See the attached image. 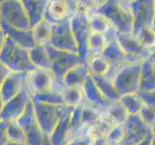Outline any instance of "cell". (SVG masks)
Here are the masks:
<instances>
[{
	"label": "cell",
	"mask_w": 155,
	"mask_h": 145,
	"mask_svg": "<svg viewBox=\"0 0 155 145\" xmlns=\"http://www.w3.org/2000/svg\"><path fill=\"white\" fill-rule=\"evenodd\" d=\"M62 95L65 104L77 107L84 103V91L83 87L79 86H64Z\"/></svg>",
	"instance_id": "33"
},
{
	"label": "cell",
	"mask_w": 155,
	"mask_h": 145,
	"mask_svg": "<svg viewBox=\"0 0 155 145\" xmlns=\"http://www.w3.org/2000/svg\"><path fill=\"white\" fill-rule=\"evenodd\" d=\"M89 128L84 124L82 120V105L75 107L71 117V132L69 139H73L77 136L88 133Z\"/></svg>",
	"instance_id": "28"
},
{
	"label": "cell",
	"mask_w": 155,
	"mask_h": 145,
	"mask_svg": "<svg viewBox=\"0 0 155 145\" xmlns=\"http://www.w3.org/2000/svg\"><path fill=\"white\" fill-rule=\"evenodd\" d=\"M89 21L92 31L105 35L108 43L117 40L119 31L112 25L110 20L102 14L98 12L92 14L91 16H89Z\"/></svg>",
	"instance_id": "20"
},
{
	"label": "cell",
	"mask_w": 155,
	"mask_h": 145,
	"mask_svg": "<svg viewBox=\"0 0 155 145\" xmlns=\"http://www.w3.org/2000/svg\"><path fill=\"white\" fill-rule=\"evenodd\" d=\"M153 28L155 29V11H154V19H153Z\"/></svg>",
	"instance_id": "53"
},
{
	"label": "cell",
	"mask_w": 155,
	"mask_h": 145,
	"mask_svg": "<svg viewBox=\"0 0 155 145\" xmlns=\"http://www.w3.org/2000/svg\"><path fill=\"white\" fill-rule=\"evenodd\" d=\"M134 35L137 37L143 46L150 50H155V29L151 26H143Z\"/></svg>",
	"instance_id": "37"
},
{
	"label": "cell",
	"mask_w": 155,
	"mask_h": 145,
	"mask_svg": "<svg viewBox=\"0 0 155 145\" xmlns=\"http://www.w3.org/2000/svg\"><path fill=\"white\" fill-rule=\"evenodd\" d=\"M101 55L110 64V72L107 78L111 80L117 74V72L124 67L125 64H127L125 52L117 40L108 43L101 52Z\"/></svg>",
	"instance_id": "18"
},
{
	"label": "cell",
	"mask_w": 155,
	"mask_h": 145,
	"mask_svg": "<svg viewBox=\"0 0 155 145\" xmlns=\"http://www.w3.org/2000/svg\"><path fill=\"white\" fill-rule=\"evenodd\" d=\"M125 136L124 125H116L107 136L110 145H119Z\"/></svg>",
	"instance_id": "40"
},
{
	"label": "cell",
	"mask_w": 155,
	"mask_h": 145,
	"mask_svg": "<svg viewBox=\"0 0 155 145\" xmlns=\"http://www.w3.org/2000/svg\"><path fill=\"white\" fill-rule=\"evenodd\" d=\"M115 126L116 125L111 121L110 118L106 115V113H104L95 124H94L89 129L88 133L92 136L93 139L105 137L109 135V133Z\"/></svg>",
	"instance_id": "29"
},
{
	"label": "cell",
	"mask_w": 155,
	"mask_h": 145,
	"mask_svg": "<svg viewBox=\"0 0 155 145\" xmlns=\"http://www.w3.org/2000/svg\"><path fill=\"white\" fill-rule=\"evenodd\" d=\"M98 1L100 2V5H101V4H102L103 2H105V1H106V0H98Z\"/></svg>",
	"instance_id": "54"
},
{
	"label": "cell",
	"mask_w": 155,
	"mask_h": 145,
	"mask_svg": "<svg viewBox=\"0 0 155 145\" xmlns=\"http://www.w3.org/2000/svg\"><path fill=\"white\" fill-rule=\"evenodd\" d=\"M94 145H110L107 136L105 137H99L97 139H94Z\"/></svg>",
	"instance_id": "45"
},
{
	"label": "cell",
	"mask_w": 155,
	"mask_h": 145,
	"mask_svg": "<svg viewBox=\"0 0 155 145\" xmlns=\"http://www.w3.org/2000/svg\"><path fill=\"white\" fill-rule=\"evenodd\" d=\"M139 115L148 127H150L151 129L155 128V107L145 104Z\"/></svg>",
	"instance_id": "41"
},
{
	"label": "cell",
	"mask_w": 155,
	"mask_h": 145,
	"mask_svg": "<svg viewBox=\"0 0 155 145\" xmlns=\"http://www.w3.org/2000/svg\"><path fill=\"white\" fill-rule=\"evenodd\" d=\"M75 107L63 104V114L59 120L55 129L48 136L52 145H68L71 141L69 132H71V117Z\"/></svg>",
	"instance_id": "15"
},
{
	"label": "cell",
	"mask_w": 155,
	"mask_h": 145,
	"mask_svg": "<svg viewBox=\"0 0 155 145\" xmlns=\"http://www.w3.org/2000/svg\"><path fill=\"white\" fill-rule=\"evenodd\" d=\"M103 113H101L97 109L90 106L86 104L82 105V120L84 124L86 125L89 129L94 124H95L102 116Z\"/></svg>",
	"instance_id": "38"
},
{
	"label": "cell",
	"mask_w": 155,
	"mask_h": 145,
	"mask_svg": "<svg viewBox=\"0 0 155 145\" xmlns=\"http://www.w3.org/2000/svg\"><path fill=\"white\" fill-rule=\"evenodd\" d=\"M46 48L51 59V71L54 74L55 78L54 89L62 93V90L65 86L64 85V77H65V74L73 67L86 62L84 61V59L78 53L58 50V48L53 47L50 45H47Z\"/></svg>",
	"instance_id": "2"
},
{
	"label": "cell",
	"mask_w": 155,
	"mask_h": 145,
	"mask_svg": "<svg viewBox=\"0 0 155 145\" xmlns=\"http://www.w3.org/2000/svg\"><path fill=\"white\" fill-rule=\"evenodd\" d=\"M33 37L37 45L47 46L49 45L52 35V24L45 19H42L32 27Z\"/></svg>",
	"instance_id": "26"
},
{
	"label": "cell",
	"mask_w": 155,
	"mask_h": 145,
	"mask_svg": "<svg viewBox=\"0 0 155 145\" xmlns=\"http://www.w3.org/2000/svg\"><path fill=\"white\" fill-rule=\"evenodd\" d=\"M76 12L77 6L69 0H54L50 1L47 6L45 19L51 24H55L64 20L71 19Z\"/></svg>",
	"instance_id": "13"
},
{
	"label": "cell",
	"mask_w": 155,
	"mask_h": 145,
	"mask_svg": "<svg viewBox=\"0 0 155 145\" xmlns=\"http://www.w3.org/2000/svg\"><path fill=\"white\" fill-rule=\"evenodd\" d=\"M69 1H71V2H72L74 5H76V6H77V4H78V2L80 1V0H69Z\"/></svg>",
	"instance_id": "51"
},
{
	"label": "cell",
	"mask_w": 155,
	"mask_h": 145,
	"mask_svg": "<svg viewBox=\"0 0 155 145\" xmlns=\"http://www.w3.org/2000/svg\"><path fill=\"white\" fill-rule=\"evenodd\" d=\"M50 1H54V0H50Z\"/></svg>",
	"instance_id": "57"
},
{
	"label": "cell",
	"mask_w": 155,
	"mask_h": 145,
	"mask_svg": "<svg viewBox=\"0 0 155 145\" xmlns=\"http://www.w3.org/2000/svg\"><path fill=\"white\" fill-rule=\"evenodd\" d=\"M153 51H154V52H155V50H153Z\"/></svg>",
	"instance_id": "58"
},
{
	"label": "cell",
	"mask_w": 155,
	"mask_h": 145,
	"mask_svg": "<svg viewBox=\"0 0 155 145\" xmlns=\"http://www.w3.org/2000/svg\"><path fill=\"white\" fill-rule=\"evenodd\" d=\"M54 83L55 78L51 69L36 68L28 73L27 85L33 94L54 89Z\"/></svg>",
	"instance_id": "16"
},
{
	"label": "cell",
	"mask_w": 155,
	"mask_h": 145,
	"mask_svg": "<svg viewBox=\"0 0 155 145\" xmlns=\"http://www.w3.org/2000/svg\"><path fill=\"white\" fill-rule=\"evenodd\" d=\"M1 20L10 26L20 29H31V24L20 0H7L0 4Z\"/></svg>",
	"instance_id": "5"
},
{
	"label": "cell",
	"mask_w": 155,
	"mask_h": 145,
	"mask_svg": "<svg viewBox=\"0 0 155 145\" xmlns=\"http://www.w3.org/2000/svg\"><path fill=\"white\" fill-rule=\"evenodd\" d=\"M89 72L92 76L107 77L110 72V64L101 55H95L89 59L87 63Z\"/></svg>",
	"instance_id": "34"
},
{
	"label": "cell",
	"mask_w": 155,
	"mask_h": 145,
	"mask_svg": "<svg viewBox=\"0 0 155 145\" xmlns=\"http://www.w3.org/2000/svg\"><path fill=\"white\" fill-rule=\"evenodd\" d=\"M151 59V62H152V64H153V67H154V70H155V52L154 51H152V54L150 55V57H149Z\"/></svg>",
	"instance_id": "48"
},
{
	"label": "cell",
	"mask_w": 155,
	"mask_h": 145,
	"mask_svg": "<svg viewBox=\"0 0 155 145\" xmlns=\"http://www.w3.org/2000/svg\"><path fill=\"white\" fill-rule=\"evenodd\" d=\"M11 70L6 66V65H4V64H1V66H0V80H2L4 78H6L9 74H11Z\"/></svg>",
	"instance_id": "44"
},
{
	"label": "cell",
	"mask_w": 155,
	"mask_h": 145,
	"mask_svg": "<svg viewBox=\"0 0 155 145\" xmlns=\"http://www.w3.org/2000/svg\"><path fill=\"white\" fill-rule=\"evenodd\" d=\"M106 115L110 118L115 125H124L130 114L128 113L124 105L120 103V101L117 100L110 104L107 109Z\"/></svg>",
	"instance_id": "31"
},
{
	"label": "cell",
	"mask_w": 155,
	"mask_h": 145,
	"mask_svg": "<svg viewBox=\"0 0 155 145\" xmlns=\"http://www.w3.org/2000/svg\"><path fill=\"white\" fill-rule=\"evenodd\" d=\"M120 101L130 115L140 114L143 106L145 105V102H143L140 93H131V94L122 95L120 96Z\"/></svg>",
	"instance_id": "30"
},
{
	"label": "cell",
	"mask_w": 155,
	"mask_h": 145,
	"mask_svg": "<svg viewBox=\"0 0 155 145\" xmlns=\"http://www.w3.org/2000/svg\"><path fill=\"white\" fill-rule=\"evenodd\" d=\"M89 68L86 63L79 64L73 67L64 77L65 86H79L83 87L89 76Z\"/></svg>",
	"instance_id": "22"
},
{
	"label": "cell",
	"mask_w": 155,
	"mask_h": 145,
	"mask_svg": "<svg viewBox=\"0 0 155 145\" xmlns=\"http://www.w3.org/2000/svg\"><path fill=\"white\" fill-rule=\"evenodd\" d=\"M97 12L105 16L119 33L128 34L133 32V16L129 7L120 0H106Z\"/></svg>",
	"instance_id": "3"
},
{
	"label": "cell",
	"mask_w": 155,
	"mask_h": 145,
	"mask_svg": "<svg viewBox=\"0 0 155 145\" xmlns=\"http://www.w3.org/2000/svg\"><path fill=\"white\" fill-rule=\"evenodd\" d=\"M34 106L37 122L45 135L49 136L62 116V105H46L34 102Z\"/></svg>",
	"instance_id": "9"
},
{
	"label": "cell",
	"mask_w": 155,
	"mask_h": 145,
	"mask_svg": "<svg viewBox=\"0 0 155 145\" xmlns=\"http://www.w3.org/2000/svg\"><path fill=\"white\" fill-rule=\"evenodd\" d=\"M100 6L98 0H80L77 4V12L83 15L91 16L97 11Z\"/></svg>",
	"instance_id": "39"
},
{
	"label": "cell",
	"mask_w": 155,
	"mask_h": 145,
	"mask_svg": "<svg viewBox=\"0 0 155 145\" xmlns=\"http://www.w3.org/2000/svg\"><path fill=\"white\" fill-rule=\"evenodd\" d=\"M28 73L11 72L9 76L1 81L0 87V100L1 105L11 100L18 94L27 83Z\"/></svg>",
	"instance_id": "14"
},
{
	"label": "cell",
	"mask_w": 155,
	"mask_h": 145,
	"mask_svg": "<svg viewBox=\"0 0 155 145\" xmlns=\"http://www.w3.org/2000/svg\"><path fill=\"white\" fill-rule=\"evenodd\" d=\"M124 125L125 136L119 145H137L152 133V129L142 120L139 114L129 115Z\"/></svg>",
	"instance_id": "12"
},
{
	"label": "cell",
	"mask_w": 155,
	"mask_h": 145,
	"mask_svg": "<svg viewBox=\"0 0 155 145\" xmlns=\"http://www.w3.org/2000/svg\"><path fill=\"white\" fill-rule=\"evenodd\" d=\"M32 100L34 102H37V103H41L46 105H59L65 104L62 93L55 89H51L41 93H35L32 96Z\"/></svg>",
	"instance_id": "36"
},
{
	"label": "cell",
	"mask_w": 155,
	"mask_h": 145,
	"mask_svg": "<svg viewBox=\"0 0 155 145\" xmlns=\"http://www.w3.org/2000/svg\"><path fill=\"white\" fill-rule=\"evenodd\" d=\"M0 26H1V31L4 33V35L11 38L20 47L27 48V50H30L31 48H33L35 46H37L36 42L34 40V37H33L32 28L31 29L15 28V27H13V26L8 25L2 20H1V25Z\"/></svg>",
	"instance_id": "19"
},
{
	"label": "cell",
	"mask_w": 155,
	"mask_h": 145,
	"mask_svg": "<svg viewBox=\"0 0 155 145\" xmlns=\"http://www.w3.org/2000/svg\"><path fill=\"white\" fill-rule=\"evenodd\" d=\"M117 41L125 52L127 63H141L152 54V50L143 46L133 33H119Z\"/></svg>",
	"instance_id": "10"
},
{
	"label": "cell",
	"mask_w": 155,
	"mask_h": 145,
	"mask_svg": "<svg viewBox=\"0 0 155 145\" xmlns=\"http://www.w3.org/2000/svg\"><path fill=\"white\" fill-rule=\"evenodd\" d=\"M69 20H71V25L74 39H75L78 47V54L87 63L89 53L88 42L89 37L91 33H92V29H91L89 21V16L80 13H75Z\"/></svg>",
	"instance_id": "7"
},
{
	"label": "cell",
	"mask_w": 155,
	"mask_h": 145,
	"mask_svg": "<svg viewBox=\"0 0 155 145\" xmlns=\"http://www.w3.org/2000/svg\"><path fill=\"white\" fill-rule=\"evenodd\" d=\"M0 61L6 65L12 72L29 73L36 67L31 62L29 50L15 43L1 31V50Z\"/></svg>",
	"instance_id": "1"
},
{
	"label": "cell",
	"mask_w": 155,
	"mask_h": 145,
	"mask_svg": "<svg viewBox=\"0 0 155 145\" xmlns=\"http://www.w3.org/2000/svg\"><path fill=\"white\" fill-rule=\"evenodd\" d=\"M128 7L133 16V34L143 26L153 27L155 0H135Z\"/></svg>",
	"instance_id": "11"
},
{
	"label": "cell",
	"mask_w": 155,
	"mask_h": 145,
	"mask_svg": "<svg viewBox=\"0 0 155 145\" xmlns=\"http://www.w3.org/2000/svg\"><path fill=\"white\" fill-rule=\"evenodd\" d=\"M140 94L143 102H145V104L155 107V90L150 91V92H142Z\"/></svg>",
	"instance_id": "43"
},
{
	"label": "cell",
	"mask_w": 155,
	"mask_h": 145,
	"mask_svg": "<svg viewBox=\"0 0 155 145\" xmlns=\"http://www.w3.org/2000/svg\"><path fill=\"white\" fill-rule=\"evenodd\" d=\"M49 45L61 50L78 53V47L72 33L71 20L67 19L52 24V35Z\"/></svg>",
	"instance_id": "8"
},
{
	"label": "cell",
	"mask_w": 155,
	"mask_h": 145,
	"mask_svg": "<svg viewBox=\"0 0 155 145\" xmlns=\"http://www.w3.org/2000/svg\"><path fill=\"white\" fill-rule=\"evenodd\" d=\"M151 145H155V139H153V141H152V144Z\"/></svg>",
	"instance_id": "55"
},
{
	"label": "cell",
	"mask_w": 155,
	"mask_h": 145,
	"mask_svg": "<svg viewBox=\"0 0 155 145\" xmlns=\"http://www.w3.org/2000/svg\"><path fill=\"white\" fill-rule=\"evenodd\" d=\"M44 145H52L51 142L49 141L48 136H45V144H44Z\"/></svg>",
	"instance_id": "50"
},
{
	"label": "cell",
	"mask_w": 155,
	"mask_h": 145,
	"mask_svg": "<svg viewBox=\"0 0 155 145\" xmlns=\"http://www.w3.org/2000/svg\"><path fill=\"white\" fill-rule=\"evenodd\" d=\"M120 1L124 3V5H126V6H129V5L132 3V2H134L135 0H120Z\"/></svg>",
	"instance_id": "47"
},
{
	"label": "cell",
	"mask_w": 155,
	"mask_h": 145,
	"mask_svg": "<svg viewBox=\"0 0 155 145\" xmlns=\"http://www.w3.org/2000/svg\"><path fill=\"white\" fill-rule=\"evenodd\" d=\"M142 63H127L120 68L112 78L120 96L139 93L142 73Z\"/></svg>",
	"instance_id": "4"
},
{
	"label": "cell",
	"mask_w": 155,
	"mask_h": 145,
	"mask_svg": "<svg viewBox=\"0 0 155 145\" xmlns=\"http://www.w3.org/2000/svg\"><path fill=\"white\" fill-rule=\"evenodd\" d=\"M68 145H94V139L89 133L71 139Z\"/></svg>",
	"instance_id": "42"
},
{
	"label": "cell",
	"mask_w": 155,
	"mask_h": 145,
	"mask_svg": "<svg viewBox=\"0 0 155 145\" xmlns=\"http://www.w3.org/2000/svg\"><path fill=\"white\" fill-rule=\"evenodd\" d=\"M23 130L26 133V144L27 145H44L45 135L41 131L37 119L26 125Z\"/></svg>",
	"instance_id": "32"
},
{
	"label": "cell",
	"mask_w": 155,
	"mask_h": 145,
	"mask_svg": "<svg viewBox=\"0 0 155 145\" xmlns=\"http://www.w3.org/2000/svg\"><path fill=\"white\" fill-rule=\"evenodd\" d=\"M33 93L31 92L27 83L20 91L12 99L1 105L0 111V120L2 121H17L25 111L26 107L32 101Z\"/></svg>",
	"instance_id": "6"
},
{
	"label": "cell",
	"mask_w": 155,
	"mask_h": 145,
	"mask_svg": "<svg viewBox=\"0 0 155 145\" xmlns=\"http://www.w3.org/2000/svg\"><path fill=\"white\" fill-rule=\"evenodd\" d=\"M152 135H153V138L155 139V128L152 129Z\"/></svg>",
	"instance_id": "52"
},
{
	"label": "cell",
	"mask_w": 155,
	"mask_h": 145,
	"mask_svg": "<svg viewBox=\"0 0 155 145\" xmlns=\"http://www.w3.org/2000/svg\"><path fill=\"white\" fill-rule=\"evenodd\" d=\"M4 1H7V0H1V2H4Z\"/></svg>",
	"instance_id": "56"
},
{
	"label": "cell",
	"mask_w": 155,
	"mask_h": 145,
	"mask_svg": "<svg viewBox=\"0 0 155 145\" xmlns=\"http://www.w3.org/2000/svg\"><path fill=\"white\" fill-rule=\"evenodd\" d=\"M0 131L5 133L8 141L26 144V133L17 121L0 120Z\"/></svg>",
	"instance_id": "23"
},
{
	"label": "cell",
	"mask_w": 155,
	"mask_h": 145,
	"mask_svg": "<svg viewBox=\"0 0 155 145\" xmlns=\"http://www.w3.org/2000/svg\"><path fill=\"white\" fill-rule=\"evenodd\" d=\"M95 84L101 91L103 96L111 103L120 100V95L117 92V88L111 79H109L107 77H99V76H92Z\"/></svg>",
	"instance_id": "27"
},
{
	"label": "cell",
	"mask_w": 155,
	"mask_h": 145,
	"mask_svg": "<svg viewBox=\"0 0 155 145\" xmlns=\"http://www.w3.org/2000/svg\"><path fill=\"white\" fill-rule=\"evenodd\" d=\"M84 91V103L90 106L94 107V109H97L101 113H106L107 109L110 105L111 102H109L103 94L101 93V91L97 87V85L95 84L94 80L92 77V74H89V76L86 79L83 86Z\"/></svg>",
	"instance_id": "17"
},
{
	"label": "cell",
	"mask_w": 155,
	"mask_h": 145,
	"mask_svg": "<svg viewBox=\"0 0 155 145\" xmlns=\"http://www.w3.org/2000/svg\"><path fill=\"white\" fill-rule=\"evenodd\" d=\"M107 44H108V41H107L105 35L92 31V33H91L89 37V42H88L89 53H88L87 63L91 57L101 54V52H102L104 47L107 46Z\"/></svg>",
	"instance_id": "35"
},
{
	"label": "cell",
	"mask_w": 155,
	"mask_h": 145,
	"mask_svg": "<svg viewBox=\"0 0 155 145\" xmlns=\"http://www.w3.org/2000/svg\"><path fill=\"white\" fill-rule=\"evenodd\" d=\"M153 135L151 133L150 136H148L147 138H145L142 141V142H140L139 144H137V145H151L152 144V141H153Z\"/></svg>",
	"instance_id": "46"
},
{
	"label": "cell",
	"mask_w": 155,
	"mask_h": 145,
	"mask_svg": "<svg viewBox=\"0 0 155 145\" xmlns=\"http://www.w3.org/2000/svg\"><path fill=\"white\" fill-rule=\"evenodd\" d=\"M5 145H27V144H22V143H15V142H11V141H8Z\"/></svg>",
	"instance_id": "49"
},
{
	"label": "cell",
	"mask_w": 155,
	"mask_h": 145,
	"mask_svg": "<svg viewBox=\"0 0 155 145\" xmlns=\"http://www.w3.org/2000/svg\"><path fill=\"white\" fill-rule=\"evenodd\" d=\"M31 62L36 68L51 69L52 63L46 46L37 45L29 50Z\"/></svg>",
	"instance_id": "25"
},
{
	"label": "cell",
	"mask_w": 155,
	"mask_h": 145,
	"mask_svg": "<svg viewBox=\"0 0 155 145\" xmlns=\"http://www.w3.org/2000/svg\"><path fill=\"white\" fill-rule=\"evenodd\" d=\"M155 90V70L150 58L143 60L142 63V73L139 93L150 92Z\"/></svg>",
	"instance_id": "24"
},
{
	"label": "cell",
	"mask_w": 155,
	"mask_h": 145,
	"mask_svg": "<svg viewBox=\"0 0 155 145\" xmlns=\"http://www.w3.org/2000/svg\"><path fill=\"white\" fill-rule=\"evenodd\" d=\"M29 19L31 28L45 19V14L50 0H20Z\"/></svg>",
	"instance_id": "21"
}]
</instances>
